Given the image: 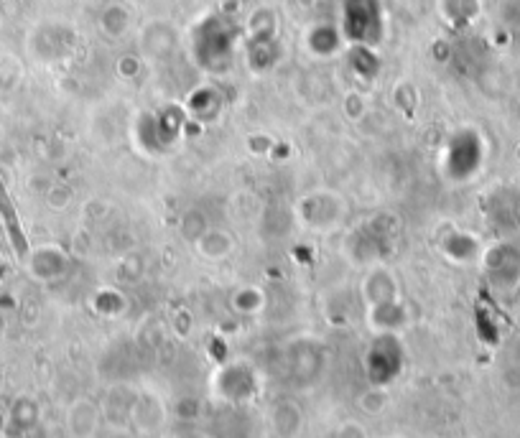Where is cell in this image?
I'll use <instances>...</instances> for the list:
<instances>
[{
  "mask_svg": "<svg viewBox=\"0 0 520 438\" xmlns=\"http://www.w3.org/2000/svg\"><path fill=\"white\" fill-rule=\"evenodd\" d=\"M342 36L357 46H375L383 39L380 0H342Z\"/></svg>",
  "mask_w": 520,
  "mask_h": 438,
  "instance_id": "6da1fadb",
  "label": "cell"
},
{
  "mask_svg": "<svg viewBox=\"0 0 520 438\" xmlns=\"http://www.w3.org/2000/svg\"><path fill=\"white\" fill-rule=\"evenodd\" d=\"M238 41V26L227 16H212L197 29V57L207 69H222L230 64L232 49Z\"/></svg>",
  "mask_w": 520,
  "mask_h": 438,
  "instance_id": "7a4b0ae2",
  "label": "cell"
},
{
  "mask_svg": "<svg viewBox=\"0 0 520 438\" xmlns=\"http://www.w3.org/2000/svg\"><path fill=\"white\" fill-rule=\"evenodd\" d=\"M482 158V146L480 138L470 130H462L449 141L447 146V174L452 179H467L470 174H475L477 166H480Z\"/></svg>",
  "mask_w": 520,
  "mask_h": 438,
  "instance_id": "3957f363",
  "label": "cell"
},
{
  "mask_svg": "<svg viewBox=\"0 0 520 438\" xmlns=\"http://www.w3.org/2000/svg\"><path fill=\"white\" fill-rule=\"evenodd\" d=\"M0 217H3V225H6L13 248H16V253L23 258L26 250H29V245H26V235H23L21 222H18V212H16V207H13L11 197H8V189L3 181H0Z\"/></svg>",
  "mask_w": 520,
  "mask_h": 438,
  "instance_id": "277c9868",
  "label": "cell"
}]
</instances>
